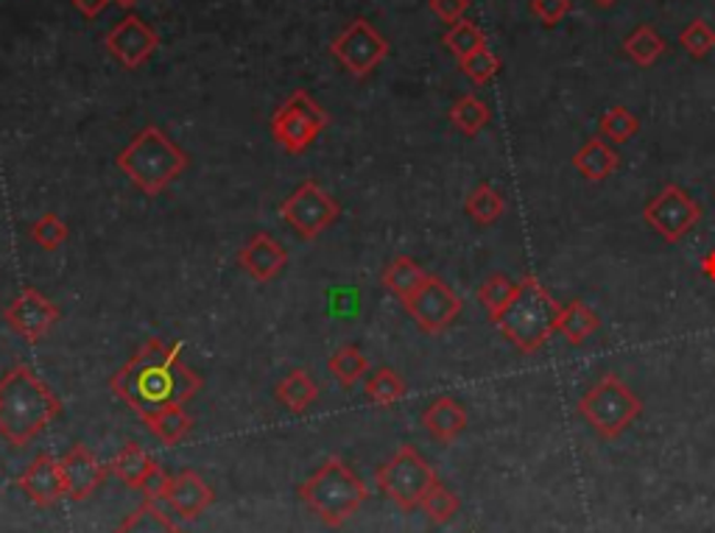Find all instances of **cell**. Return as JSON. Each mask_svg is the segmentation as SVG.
<instances>
[{"instance_id":"cell-1","label":"cell","mask_w":715,"mask_h":533,"mask_svg":"<svg viewBox=\"0 0 715 533\" xmlns=\"http://www.w3.org/2000/svg\"><path fill=\"white\" fill-rule=\"evenodd\" d=\"M205 380L183 358V344L148 338L134 358L110 377L112 395L127 402L143 422L165 408L185 406L201 391Z\"/></svg>"},{"instance_id":"cell-2","label":"cell","mask_w":715,"mask_h":533,"mask_svg":"<svg viewBox=\"0 0 715 533\" xmlns=\"http://www.w3.org/2000/svg\"><path fill=\"white\" fill-rule=\"evenodd\" d=\"M59 413V397L31 366L20 364L0 377V436L9 444L29 447Z\"/></svg>"},{"instance_id":"cell-3","label":"cell","mask_w":715,"mask_h":533,"mask_svg":"<svg viewBox=\"0 0 715 533\" xmlns=\"http://www.w3.org/2000/svg\"><path fill=\"white\" fill-rule=\"evenodd\" d=\"M564 304H559L551 293L546 291L537 277H522L517 282V291L512 302L506 304L504 313L495 315L492 322L501 327V333L512 341L520 352L531 355V352L542 349L553 333L559 330V319H562Z\"/></svg>"},{"instance_id":"cell-4","label":"cell","mask_w":715,"mask_h":533,"mask_svg":"<svg viewBox=\"0 0 715 533\" xmlns=\"http://www.w3.org/2000/svg\"><path fill=\"white\" fill-rule=\"evenodd\" d=\"M118 170L129 176V182L146 196H160L176 176L185 174L190 157L176 146L160 126L140 129L127 148L116 157Z\"/></svg>"},{"instance_id":"cell-5","label":"cell","mask_w":715,"mask_h":533,"mask_svg":"<svg viewBox=\"0 0 715 533\" xmlns=\"http://www.w3.org/2000/svg\"><path fill=\"white\" fill-rule=\"evenodd\" d=\"M299 500L330 528H341L370 497L366 484L346 467L339 455H330L297 489Z\"/></svg>"},{"instance_id":"cell-6","label":"cell","mask_w":715,"mask_h":533,"mask_svg":"<svg viewBox=\"0 0 715 533\" xmlns=\"http://www.w3.org/2000/svg\"><path fill=\"white\" fill-rule=\"evenodd\" d=\"M642 413L640 397L620 377L606 375L579 400V417L601 438H618Z\"/></svg>"},{"instance_id":"cell-7","label":"cell","mask_w":715,"mask_h":533,"mask_svg":"<svg viewBox=\"0 0 715 533\" xmlns=\"http://www.w3.org/2000/svg\"><path fill=\"white\" fill-rule=\"evenodd\" d=\"M375 480L383 495L395 506H400L403 511L419 509L425 495L439 484L437 469H433L411 444H403V447L377 469Z\"/></svg>"},{"instance_id":"cell-8","label":"cell","mask_w":715,"mask_h":533,"mask_svg":"<svg viewBox=\"0 0 715 533\" xmlns=\"http://www.w3.org/2000/svg\"><path fill=\"white\" fill-rule=\"evenodd\" d=\"M328 123V112L321 110L316 98L310 92L297 90L294 96L285 98L283 107L274 112L272 134L288 154H302L314 146L316 137L324 132Z\"/></svg>"},{"instance_id":"cell-9","label":"cell","mask_w":715,"mask_h":533,"mask_svg":"<svg viewBox=\"0 0 715 533\" xmlns=\"http://www.w3.org/2000/svg\"><path fill=\"white\" fill-rule=\"evenodd\" d=\"M279 215L299 237L314 241L333 226L341 215V207L328 190H321L314 179H305L288 199L279 204Z\"/></svg>"},{"instance_id":"cell-10","label":"cell","mask_w":715,"mask_h":533,"mask_svg":"<svg viewBox=\"0 0 715 533\" xmlns=\"http://www.w3.org/2000/svg\"><path fill=\"white\" fill-rule=\"evenodd\" d=\"M642 219L657 235L666 237L668 243H676L698 224L702 219V207L698 201L679 185H666L654 199L646 204Z\"/></svg>"},{"instance_id":"cell-11","label":"cell","mask_w":715,"mask_h":533,"mask_svg":"<svg viewBox=\"0 0 715 533\" xmlns=\"http://www.w3.org/2000/svg\"><path fill=\"white\" fill-rule=\"evenodd\" d=\"M330 54L350 70L352 76L364 79L388 56V43L370 20L358 18L341 31L330 45Z\"/></svg>"},{"instance_id":"cell-12","label":"cell","mask_w":715,"mask_h":533,"mask_svg":"<svg viewBox=\"0 0 715 533\" xmlns=\"http://www.w3.org/2000/svg\"><path fill=\"white\" fill-rule=\"evenodd\" d=\"M403 308L408 310L417 327L428 335H439L459 319L461 313V299L453 288L439 277H428L425 286L414 293L411 299L403 302Z\"/></svg>"},{"instance_id":"cell-13","label":"cell","mask_w":715,"mask_h":533,"mask_svg":"<svg viewBox=\"0 0 715 533\" xmlns=\"http://www.w3.org/2000/svg\"><path fill=\"white\" fill-rule=\"evenodd\" d=\"M9 327L29 344H37L51 333L56 322H59V308L51 302L43 291L37 288H25L7 310H3Z\"/></svg>"},{"instance_id":"cell-14","label":"cell","mask_w":715,"mask_h":533,"mask_svg":"<svg viewBox=\"0 0 715 533\" xmlns=\"http://www.w3.org/2000/svg\"><path fill=\"white\" fill-rule=\"evenodd\" d=\"M103 45L127 70H138V67H143L152 59L160 45V37L157 31L148 23H143L138 14H127L121 23L112 25L110 34L103 37Z\"/></svg>"},{"instance_id":"cell-15","label":"cell","mask_w":715,"mask_h":533,"mask_svg":"<svg viewBox=\"0 0 715 533\" xmlns=\"http://www.w3.org/2000/svg\"><path fill=\"white\" fill-rule=\"evenodd\" d=\"M18 489L29 497L31 503L51 509L67 497L65 473H62V460H56L51 453L37 455L29 467L18 475Z\"/></svg>"},{"instance_id":"cell-16","label":"cell","mask_w":715,"mask_h":533,"mask_svg":"<svg viewBox=\"0 0 715 533\" xmlns=\"http://www.w3.org/2000/svg\"><path fill=\"white\" fill-rule=\"evenodd\" d=\"M62 473H65V484H67V497L74 500V503H85L101 489V484L110 475V467L101 464L96 458L90 447L85 444H76L70 447V453L62 458Z\"/></svg>"},{"instance_id":"cell-17","label":"cell","mask_w":715,"mask_h":533,"mask_svg":"<svg viewBox=\"0 0 715 533\" xmlns=\"http://www.w3.org/2000/svg\"><path fill=\"white\" fill-rule=\"evenodd\" d=\"M212 500H216V491L205 484V478H201L199 473H194V469H183V473L174 475V480H170V489L163 503H168V509L174 511L179 520L194 522L210 509Z\"/></svg>"},{"instance_id":"cell-18","label":"cell","mask_w":715,"mask_h":533,"mask_svg":"<svg viewBox=\"0 0 715 533\" xmlns=\"http://www.w3.org/2000/svg\"><path fill=\"white\" fill-rule=\"evenodd\" d=\"M238 263L243 271L257 282H272L274 277L283 274V268L288 266V252L274 241L268 232H257L255 237H249L246 246L238 252Z\"/></svg>"},{"instance_id":"cell-19","label":"cell","mask_w":715,"mask_h":533,"mask_svg":"<svg viewBox=\"0 0 715 533\" xmlns=\"http://www.w3.org/2000/svg\"><path fill=\"white\" fill-rule=\"evenodd\" d=\"M425 431L431 433L437 442H455L468 427V408L453 397H437L431 406L422 411Z\"/></svg>"},{"instance_id":"cell-20","label":"cell","mask_w":715,"mask_h":533,"mask_svg":"<svg viewBox=\"0 0 715 533\" xmlns=\"http://www.w3.org/2000/svg\"><path fill=\"white\" fill-rule=\"evenodd\" d=\"M618 152H615L604 137L587 140L576 152V157H573V168H576L584 179H590V182H601L606 176H613L615 170H618Z\"/></svg>"},{"instance_id":"cell-21","label":"cell","mask_w":715,"mask_h":533,"mask_svg":"<svg viewBox=\"0 0 715 533\" xmlns=\"http://www.w3.org/2000/svg\"><path fill=\"white\" fill-rule=\"evenodd\" d=\"M428 277H431V274L425 271L414 257L400 255L383 268V288H386L388 293H395L400 302H406V299H411L414 293L425 286V279Z\"/></svg>"},{"instance_id":"cell-22","label":"cell","mask_w":715,"mask_h":533,"mask_svg":"<svg viewBox=\"0 0 715 533\" xmlns=\"http://www.w3.org/2000/svg\"><path fill=\"white\" fill-rule=\"evenodd\" d=\"M274 397H277V400L288 408V411L302 413L316 402V397H319V388H316L314 377H310L308 371L294 369L277 382V388H274Z\"/></svg>"},{"instance_id":"cell-23","label":"cell","mask_w":715,"mask_h":533,"mask_svg":"<svg viewBox=\"0 0 715 533\" xmlns=\"http://www.w3.org/2000/svg\"><path fill=\"white\" fill-rule=\"evenodd\" d=\"M154 464H157V460H154L146 449L140 447V444L129 442L127 447L112 458L110 473L116 475L118 480H123L127 486H132V489H140V484L146 480V475L152 473Z\"/></svg>"},{"instance_id":"cell-24","label":"cell","mask_w":715,"mask_h":533,"mask_svg":"<svg viewBox=\"0 0 715 533\" xmlns=\"http://www.w3.org/2000/svg\"><path fill=\"white\" fill-rule=\"evenodd\" d=\"M116 533H183V528L176 525L154 500H143V503L116 528Z\"/></svg>"},{"instance_id":"cell-25","label":"cell","mask_w":715,"mask_h":533,"mask_svg":"<svg viewBox=\"0 0 715 533\" xmlns=\"http://www.w3.org/2000/svg\"><path fill=\"white\" fill-rule=\"evenodd\" d=\"M598 324H601L598 315H595L593 310L587 308V304L579 302V299H576V302L564 304L557 333L564 335V341H568V344L582 346L584 341H587L590 335H593L595 330H598Z\"/></svg>"},{"instance_id":"cell-26","label":"cell","mask_w":715,"mask_h":533,"mask_svg":"<svg viewBox=\"0 0 715 533\" xmlns=\"http://www.w3.org/2000/svg\"><path fill=\"white\" fill-rule=\"evenodd\" d=\"M406 380H403L395 369H388V366H381V369L372 371L364 382L366 400L377 408L395 406V402H400L403 397H406Z\"/></svg>"},{"instance_id":"cell-27","label":"cell","mask_w":715,"mask_h":533,"mask_svg":"<svg viewBox=\"0 0 715 533\" xmlns=\"http://www.w3.org/2000/svg\"><path fill=\"white\" fill-rule=\"evenodd\" d=\"M146 424L148 431H152L160 442L170 447V444H179L185 436H188L190 427H194V419H190V413L185 411V406H174L154 413V417H148Z\"/></svg>"},{"instance_id":"cell-28","label":"cell","mask_w":715,"mask_h":533,"mask_svg":"<svg viewBox=\"0 0 715 533\" xmlns=\"http://www.w3.org/2000/svg\"><path fill=\"white\" fill-rule=\"evenodd\" d=\"M624 54L629 56L635 65L651 67L662 54H666V40H662L651 25H637L629 37H626Z\"/></svg>"},{"instance_id":"cell-29","label":"cell","mask_w":715,"mask_h":533,"mask_svg":"<svg viewBox=\"0 0 715 533\" xmlns=\"http://www.w3.org/2000/svg\"><path fill=\"white\" fill-rule=\"evenodd\" d=\"M490 107H486L479 96H461L459 101L453 103V110H450V123H453L461 134H468V137H475V134L490 123Z\"/></svg>"},{"instance_id":"cell-30","label":"cell","mask_w":715,"mask_h":533,"mask_svg":"<svg viewBox=\"0 0 715 533\" xmlns=\"http://www.w3.org/2000/svg\"><path fill=\"white\" fill-rule=\"evenodd\" d=\"M464 210H468V215L475 221V224L490 226V224H495L501 215H504L506 201H504V196L492 188V185L484 182L468 196V204H464Z\"/></svg>"},{"instance_id":"cell-31","label":"cell","mask_w":715,"mask_h":533,"mask_svg":"<svg viewBox=\"0 0 715 533\" xmlns=\"http://www.w3.org/2000/svg\"><path fill=\"white\" fill-rule=\"evenodd\" d=\"M442 43L448 45L450 54L461 62V59H468L470 54H475V51L484 48L486 37H484V31H481L473 20H459V23L450 25L448 34L442 37Z\"/></svg>"},{"instance_id":"cell-32","label":"cell","mask_w":715,"mask_h":533,"mask_svg":"<svg viewBox=\"0 0 715 533\" xmlns=\"http://www.w3.org/2000/svg\"><path fill=\"white\" fill-rule=\"evenodd\" d=\"M328 369H330V375L341 382V386H352V382H358L361 377H366V371H370V360L364 358V352L358 349V346L346 344V346H341V349H336V355L330 358Z\"/></svg>"},{"instance_id":"cell-33","label":"cell","mask_w":715,"mask_h":533,"mask_svg":"<svg viewBox=\"0 0 715 533\" xmlns=\"http://www.w3.org/2000/svg\"><path fill=\"white\" fill-rule=\"evenodd\" d=\"M515 291L517 286L506 274H492V277L484 279V286L479 288V302L484 304L490 319H495V315L504 313V308L512 302Z\"/></svg>"},{"instance_id":"cell-34","label":"cell","mask_w":715,"mask_h":533,"mask_svg":"<svg viewBox=\"0 0 715 533\" xmlns=\"http://www.w3.org/2000/svg\"><path fill=\"white\" fill-rule=\"evenodd\" d=\"M598 126L606 143H615V146L629 143V140L640 132V121H637L635 112L626 110V107H613V110L601 118Z\"/></svg>"},{"instance_id":"cell-35","label":"cell","mask_w":715,"mask_h":533,"mask_svg":"<svg viewBox=\"0 0 715 533\" xmlns=\"http://www.w3.org/2000/svg\"><path fill=\"white\" fill-rule=\"evenodd\" d=\"M459 506L461 503H459V497H455V491L448 489V486L439 480V484L433 486L428 495H425V500L419 509L428 514V520L437 522V525H448V522L459 514Z\"/></svg>"},{"instance_id":"cell-36","label":"cell","mask_w":715,"mask_h":533,"mask_svg":"<svg viewBox=\"0 0 715 533\" xmlns=\"http://www.w3.org/2000/svg\"><path fill=\"white\" fill-rule=\"evenodd\" d=\"M31 237H34V243L43 246L45 252H54V248L65 246V241L70 237V230H67V224L56 212H45V215H40V219L31 224Z\"/></svg>"},{"instance_id":"cell-37","label":"cell","mask_w":715,"mask_h":533,"mask_svg":"<svg viewBox=\"0 0 715 533\" xmlns=\"http://www.w3.org/2000/svg\"><path fill=\"white\" fill-rule=\"evenodd\" d=\"M679 45H682L693 59H704V56L715 48V31L710 29L707 20H693V23L679 34Z\"/></svg>"},{"instance_id":"cell-38","label":"cell","mask_w":715,"mask_h":533,"mask_svg":"<svg viewBox=\"0 0 715 533\" xmlns=\"http://www.w3.org/2000/svg\"><path fill=\"white\" fill-rule=\"evenodd\" d=\"M461 70H464V76H468L470 81H475V85H486V81L495 79L497 70H501V59L484 45L481 51L470 54L468 59H461Z\"/></svg>"},{"instance_id":"cell-39","label":"cell","mask_w":715,"mask_h":533,"mask_svg":"<svg viewBox=\"0 0 715 533\" xmlns=\"http://www.w3.org/2000/svg\"><path fill=\"white\" fill-rule=\"evenodd\" d=\"M170 480H174V475H168L160 464H154V469L146 475V480L140 484L138 491L143 495V500H154L157 503V500H165V495H168Z\"/></svg>"},{"instance_id":"cell-40","label":"cell","mask_w":715,"mask_h":533,"mask_svg":"<svg viewBox=\"0 0 715 533\" xmlns=\"http://www.w3.org/2000/svg\"><path fill=\"white\" fill-rule=\"evenodd\" d=\"M531 14L542 25H557L570 14V0H531Z\"/></svg>"},{"instance_id":"cell-41","label":"cell","mask_w":715,"mask_h":533,"mask_svg":"<svg viewBox=\"0 0 715 533\" xmlns=\"http://www.w3.org/2000/svg\"><path fill=\"white\" fill-rule=\"evenodd\" d=\"M468 9H470V0H431V12L437 14L442 23H450V25L464 20Z\"/></svg>"},{"instance_id":"cell-42","label":"cell","mask_w":715,"mask_h":533,"mask_svg":"<svg viewBox=\"0 0 715 533\" xmlns=\"http://www.w3.org/2000/svg\"><path fill=\"white\" fill-rule=\"evenodd\" d=\"M74 7L79 9L87 20H92V18H98L103 9L110 7V0H74Z\"/></svg>"},{"instance_id":"cell-43","label":"cell","mask_w":715,"mask_h":533,"mask_svg":"<svg viewBox=\"0 0 715 533\" xmlns=\"http://www.w3.org/2000/svg\"><path fill=\"white\" fill-rule=\"evenodd\" d=\"M702 268H704V274H707V279H715V252H710V255L704 257Z\"/></svg>"},{"instance_id":"cell-44","label":"cell","mask_w":715,"mask_h":533,"mask_svg":"<svg viewBox=\"0 0 715 533\" xmlns=\"http://www.w3.org/2000/svg\"><path fill=\"white\" fill-rule=\"evenodd\" d=\"M595 3H598V7H615L618 0H595Z\"/></svg>"},{"instance_id":"cell-45","label":"cell","mask_w":715,"mask_h":533,"mask_svg":"<svg viewBox=\"0 0 715 533\" xmlns=\"http://www.w3.org/2000/svg\"><path fill=\"white\" fill-rule=\"evenodd\" d=\"M118 7H134V3H138V0H116Z\"/></svg>"}]
</instances>
